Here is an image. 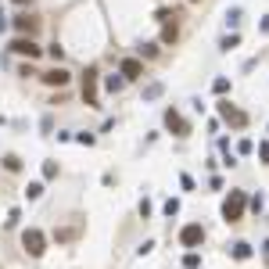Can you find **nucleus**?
Listing matches in <instances>:
<instances>
[{
    "mask_svg": "<svg viewBox=\"0 0 269 269\" xmlns=\"http://www.w3.org/2000/svg\"><path fill=\"white\" fill-rule=\"evenodd\" d=\"M140 54L144 57H158V43H140Z\"/></svg>",
    "mask_w": 269,
    "mask_h": 269,
    "instance_id": "21",
    "label": "nucleus"
},
{
    "mask_svg": "<svg viewBox=\"0 0 269 269\" xmlns=\"http://www.w3.org/2000/svg\"><path fill=\"white\" fill-rule=\"evenodd\" d=\"M14 29H18L22 36H36L40 33V18H33V14H18V18H14Z\"/></svg>",
    "mask_w": 269,
    "mask_h": 269,
    "instance_id": "9",
    "label": "nucleus"
},
{
    "mask_svg": "<svg viewBox=\"0 0 269 269\" xmlns=\"http://www.w3.org/2000/svg\"><path fill=\"white\" fill-rule=\"evenodd\" d=\"M176 212H179V201H176V198H169V201H165V215H169V219H172V215H176Z\"/></svg>",
    "mask_w": 269,
    "mask_h": 269,
    "instance_id": "23",
    "label": "nucleus"
},
{
    "mask_svg": "<svg viewBox=\"0 0 269 269\" xmlns=\"http://www.w3.org/2000/svg\"><path fill=\"white\" fill-rule=\"evenodd\" d=\"M165 29H161V43H176V36H179V29H176V22H161Z\"/></svg>",
    "mask_w": 269,
    "mask_h": 269,
    "instance_id": "13",
    "label": "nucleus"
},
{
    "mask_svg": "<svg viewBox=\"0 0 269 269\" xmlns=\"http://www.w3.org/2000/svg\"><path fill=\"white\" fill-rule=\"evenodd\" d=\"M11 51L18 54V57H29V61H40V57H43V47H40L33 36H18V40H11Z\"/></svg>",
    "mask_w": 269,
    "mask_h": 269,
    "instance_id": "3",
    "label": "nucleus"
},
{
    "mask_svg": "<svg viewBox=\"0 0 269 269\" xmlns=\"http://www.w3.org/2000/svg\"><path fill=\"white\" fill-rule=\"evenodd\" d=\"M237 43H241V36H237V33H230V36H222V40H219V51H233Z\"/></svg>",
    "mask_w": 269,
    "mask_h": 269,
    "instance_id": "15",
    "label": "nucleus"
},
{
    "mask_svg": "<svg viewBox=\"0 0 269 269\" xmlns=\"http://www.w3.org/2000/svg\"><path fill=\"white\" fill-rule=\"evenodd\" d=\"M179 187H183V190H194V179L183 172V176H179Z\"/></svg>",
    "mask_w": 269,
    "mask_h": 269,
    "instance_id": "25",
    "label": "nucleus"
},
{
    "mask_svg": "<svg viewBox=\"0 0 269 269\" xmlns=\"http://www.w3.org/2000/svg\"><path fill=\"white\" fill-rule=\"evenodd\" d=\"M215 108H219V115H222V118H226V122H230V126H237V129H241V126H248V115H244L241 108H233V104H230V101H219V104H215Z\"/></svg>",
    "mask_w": 269,
    "mask_h": 269,
    "instance_id": "6",
    "label": "nucleus"
},
{
    "mask_svg": "<svg viewBox=\"0 0 269 269\" xmlns=\"http://www.w3.org/2000/svg\"><path fill=\"white\" fill-rule=\"evenodd\" d=\"M118 72H122L126 79H140L144 76V61H140V57H126V61L118 65Z\"/></svg>",
    "mask_w": 269,
    "mask_h": 269,
    "instance_id": "10",
    "label": "nucleus"
},
{
    "mask_svg": "<svg viewBox=\"0 0 269 269\" xmlns=\"http://www.w3.org/2000/svg\"><path fill=\"white\" fill-rule=\"evenodd\" d=\"M241 22V7H233V11H226V25H237Z\"/></svg>",
    "mask_w": 269,
    "mask_h": 269,
    "instance_id": "24",
    "label": "nucleus"
},
{
    "mask_svg": "<svg viewBox=\"0 0 269 269\" xmlns=\"http://www.w3.org/2000/svg\"><path fill=\"white\" fill-rule=\"evenodd\" d=\"M262 255H266V259H269V241H262Z\"/></svg>",
    "mask_w": 269,
    "mask_h": 269,
    "instance_id": "28",
    "label": "nucleus"
},
{
    "mask_svg": "<svg viewBox=\"0 0 269 269\" xmlns=\"http://www.w3.org/2000/svg\"><path fill=\"white\" fill-rule=\"evenodd\" d=\"M57 176V161H43V179H54Z\"/></svg>",
    "mask_w": 269,
    "mask_h": 269,
    "instance_id": "22",
    "label": "nucleus"
},
{
    "mask_svg": "<svg viewBox=\"0 0 269 269\" xmlns=\"http://www.w3.org/2000/svg\"><path fill=\"white\" fill-rule=\"evenodd\" d=\"M43 83H47V86H57V90H65L68 86V68H61V65H57V68H51V72H43V76H40Z\"/></svg>",
    "mask_w": 269,
    "mask_h": 269,
    "instance_id": "8",
    "label": "nucleus"
},
{
    "mask_svg": "<svg viewBox=\"0 0 269 269\" xmlns=\"http://www.w3.org/2000/svg\"><path fill=\"white\" fill-rule=\"evenodd\" d=\"M83 104L86 108H101V72L97 68L83 72Z\"/></svg>",
    "mask_w": 269,
    "mask_h": 269,
    "instance_id": "1",
    "label": "nucleus"
},
{
    "mask_svg": "<svg viewBox=\"0 0 269 269\" xmlns=\"http://www.w3.org/2000/svg\"><path fill=\"white\" fill-rule=\"evenodd\" d=\"M25 198H29V201L43 198V183H29V187H25Z\"/></svg>",
    "mask_w": 269,
    "mask_h": 269,
    "instance_id": "17",
    "label": "nucleus"
},
{
    "mask_svg": "<svg viewBox=\"0 0 269 269\" xmlns=\"http://www.w3.org/2000/svg\"><path fill=\"white\" fill-rule=\"evenodd\" d=\"M4 169H7V172H18V169H22V158H18V155H7V158H4Z\"/></svg>",
    "mask_w": 269,
    "mask_h": 269,
    "instance_id": "16",
    "label": "nucleus"
},
{
    "mask_svg": "<svg viewBox=\"0 0 269 269\" xmlns=\"http://www.w3.org/2000/svg\"><path fill=\"white\" fill-rule=\"evenodd\" d=\"M11 4H18V7H25V4H33V0H11Z\"/></svg>",
    "mask_w": 269,
    "mask_h": 269,
    "instance_id": "29",
    "label": "nucleus"
},
{
    "mask_svg": "<svg viewBox=\"0 0 269 269\" xmlns=\"http://www.w3.org/2000/svg\"><path fill=\"white\" fill-rule=\"evenodd\" d=\"M183 266H187V269H198V266H201L198 251H187V255H183Z\"/></svg>",
    "mask_w": 269,
    "mask_h": 269,
    "instance_id": "20",
    "label": "nucleus"
},
{
    "mask_svg": "<svg viewBox=\"0 0 269 269\" xmlns=\"http://www.w3.org/2000/svg\"><path fill=\"white\" fill-rule=\"evenodd\" d=\"M54 237H57V244H65V241H76V237H79V230H57Z\"/></svg>",
    "mask_w": 269,
    "mask_h": 269,
    "instance_id": "18",
    "label": "nucleus"
},
{
    "mask_svg": "<svg viewBox=\"0 0 269 269\" xmlns=\"http://www.w3.org/2000/svg\"><path fill=\"white\" fill-rule=\"evenodd\" d=\"M190 4H201V0H190Z\"/></svg>",
    "mask_w": 269,
    "mask_h": 269,
    "instance_id": "31",
    "label": "nucleus"
},
{
    "mask_svg": "<svg viewBox=\"0 0 269 269\" xmlns=\"http://www.w3.org/2000/svg\"><path fill=\"white\" fill-rule=\"evenodd\" d=\"M262 33H269V18H262Z\"/></svg>",
    "mask_w": 269,
    "mask_h": 269,
    "instance_id": "30",
    "label": "nucleus"
},
{
    "mask_svg": "<svg viewBox=\"0 0 269 269\" xmlns=\"http://www.w3.org/2000/svg\"><path fill=\"white\" fill-rule=\"evenodd\" d=\"M230 255H233V259H241V262H244V259H251V244H244V241L230 244Z\"/></svg>",
    "mask_w": 269,
    "mask_h": 269,
    "instance_id": "11",
    "label": "nucleus"
},
{
    "mask_svg": "<svg viewBox=\"0 0 269 269\" xmlns=\"http://www.w3.org/2000/svg\"><path fill=\"white\" fill-rule=\"evenodd\" d=\"M244 205H248L244 190H230V198L222 201V219H226V222H241V215H244Z\"/></svg>",
    "mask_w": 269,
    "mask_h": 269,
    "instance_id": "2",
    "label": "nucleus"
},
{
    "mask_svg": "<svg viewBox=\"0 0 269 269\" xmlns=\"http://www.w3.org/2000/svg\"><path fill=\"white\" fill-rule=\"evenodd\" d=\"M259 158H262V161H269V144H259Z\"/></svg>",
    "mask_w": 269,
    "mask_h": 269,
    "instance_id": "26",
    "label": "nucleus"
},
{
    "mask_svg": "<svg viewBox=\"0 0 269 269\" xmlns=\"http://www.w3.org/2000/svg\"><path fill=\"white\" fill-rule=\"evenodd\" d=\"M201 241H205V230L198 226V222H190V226L179 230V244H183V248H198Z\"/></svg>",
    "mask_w": 269,
    "mask_h": 269,
    "instance_id": "7",
    "label": "nucleus"
},
{
    "mask_svg": "<svg viewBox=\"0 0 269 269\" xmlns=\"http://www.w3.org/2000/svg\"><path fill=\"white\" fill-rule=\"evenodd\" d=\"M104 86H108L111 94H118V90L126 86V76H122V72H118V76H108V79H104Z\"/></svg>",
    "mask_w": 269,
    "mask_h": 269,
    "instance_id": "14",
    "label": "nucleus"
},
{
    "mask_svg": "<svg viewBox=\"0 0 269 269\" xmlns=\"http://www.w3.org/2000/svg\"><path fill=\"white\" fill-rule=\"evenodd\" d=\"M212 90H215V94L222 97V94H226V90H230V79H226V76H219V79L212 83Z\"/></svg>",
    "mask_w": 269,
    "mask_h": 269,
    "instance_id": "19",
    "label": "nucleus"
},
{
    "mask_svg": "<svg viewBox=\"0 0 269 269\" xmlns=\"http://www.w3.org/2000/svg\"><path fill=\"white\" fill-rule=\"evenodd\" d=\"M4 29H7V14L0 11V33H4Z\"/></svg>",
    "mask_w": 269,
    "mask_h": 269,
    "instance_id": "27",
    "label": "nucleus"
},
{
    "mask_svg": "<svg viewBox=\"0 0 269 269\" xmlns=\"http://www.w3.org/2000/svg\"><path fill=\"white\" fill-rule=\"evenodd\" d=\"M22 248L29 251V255H33V259H40L43 255V251H47V237H43L36 226H29L25 233H22Z\"/></svg>",
    "mask_w": 269,
    "mask_h": 269,
    "instance_id": "4",
    "label": "nucleus"
},
{
    "mask_svg": "<svg viewBox=\"0 0 269 269\" xmlns=\"http://www.w3.org/2000/svg\"><path fill=\"white\" fill-rule=\"evenodd\" d=\"M165 129L176 133V137H190V122H187L176 108H165Z\"/></svg>",
    "mask_w": 269,
    "mask_h": 269,
    "instance_id": "5",
    "label": "nucleus"
},
{
    "mask_svg": "<svg viewBox=\"0 0 269 269\" xmlns=\"http://www.w3.org/2000/svg\"><path fill=\"white\" fill-rule=\"evenodd\" d=\"M161 94H165V86H161V83H147L144 86V101H158Z\"/></svg>",
    "mask_w": 269,
    "mask_h": 269,
    "instance_id": "12",
    "label": "nucleus"
}]
</instances>
